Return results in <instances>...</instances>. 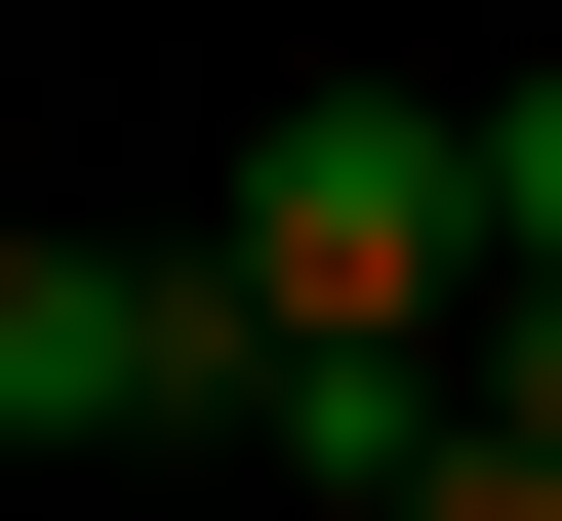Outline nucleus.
<instances>
[{
    "instance_id": "f257e3e1",
    "label": "nucleus",
    "mask_w": 562,
    "mask_h": 521,
    "mask_svg": "<svg viewBox=\"0 0 562 521\" xmlns=\"http://www.w3.org/2000/svg\"><path fill=\"white\" fill-rule=\"evenodd\" d=\"M201 281H241V361H281V482H362V441H442L482 401V321H522V201H482V121H402V81H281L241 121V201H201Z\"/></svg>"
},
{
    "instance_id": "20e7f679",
    "label": "nucleus",
    "mask_w": 562,
    "mask_h": 521,
    "mask_svg": "<svg viewBox=\"0 0 562 521\" xmlns=\"http://www.w3.org/2000/svg\"><path fill=\"white\" fill-rule=\"evenodd\" d=\"M482 201H522V281H562V81H522V121H482Z\"/></svg>"
},
{
    "instance_id": "f03ea898",
    "label": "nucleus",
    "mask_w": 562,
    "mask_h": 521,
    "mask_svg": "<svg viewBox=\"0 0 562 521\" xmlns=\"http://www.w3.org/2000/svg\"><path fill=\"white\" fill-rule=\"evenodd\" d=\"M201 401H281L201 241H0V441H201Z\"/></svg>"
},
{
    "instance_id": "7ed1b4c3",
    "label": "nucleus",
    "mask_w": 562,
    "mask_h": 521,
    "mask_svg": "<svg viewBox=\"0 0 562 521\" xmlns=\"http://www.w3.org/2000/svg\"><path fill=\"white\" fill-rule=\"evenodd\" d=\"M322 521H562V401H442V441H362Z\"/></svg>"
}]
</instances>
